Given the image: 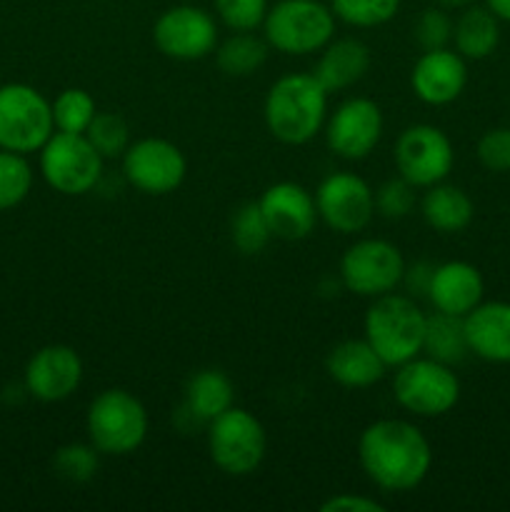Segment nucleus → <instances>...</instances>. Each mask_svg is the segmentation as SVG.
<instances>
[{"mask_svg":"<svg viewBox=\"0 0 510 512\" xmlns=\"http://www.w3.org/2000/svg\"><path fill=\"white\" fill-rule=\"evenodd\" d=\"M358 460L370 483L388 493L415 490L433 468V448L408 420H375L360 433Z\"/></svg>","mask_w":510,"mask_h":512,"instance_id":"nucleus-1","label":"nucleus"},{"mask_svg":"<svg viewBox=\"0 0 510 512\" xmlns=\"http://www.w3.org/2000/svg\"><path fill=\"white\" fill-rule=\"evenodd\" d=\"M328 90L313 73H288L270 85L263 118L268 133L283 145H305L328 120Z\"/></svg>","mask_w":510,"mask_h":512,"instance_id":"nucleus-2","label":"nucleus"},{"mask_svg":"<svg viewBox=\"0 0 510 512\" xmlns=\"http://www.w3.org/2000/svg\"><path fill=\"white\" fill-rule=\"evenodd\" d=\"M425 320L428 315L410 295H380L365 313V340L388 368H398L423 353Z\"/></svg>","mask_w":510,"mask_h":512,"instance_id":"nucleus-3","label":"nucleus"},{"mask_svg":"<svg viewBox=\"0 0 510 512\" xmlns=\"http://www.w3.org/2000/svg\"><path fill=\"white\" fill-rule=\"evenodd\" d=\"M88 440L100 455L135 453L148 438V410L123 388H108L90 403L85 415Z\"/></svg>","mask_w":510,"mask_h":512,"instance_id":"nucleus-4","label":"nucleus"},{"mask_svg":"<svg viewBox=\"0 0 510 512\" xmlns=\"http://www.w3.org/2000/svg\"><path fill=\"white\" fill-rule=\"evenodd\" d=\"M335 20L320 0H278L265 15L263 35L283 55L320 53L335 38Z\"/></svg>","mask_w":510,"mask_h":512,"instance_id":"nucleus-5","label":"nucleus"},{"mask_svg":"<svg viewBox=\"0 0 510 512\" xmlns=\"http://www.w3.org/2000/svg\"><path fill=\"white\" fill-rule=\"evenodd\" d=\"M393 398L415 418H440L458 405L460 378L453 365L418 355L395 368Z\"/></svg>","mask_w":510,"mask_h":512,"instance_id":"nucleus-6","label":"nucleus"},{"mask_svg":"<svg viewBox=\"0 0 510 512\" xmlns=\"http://www.w3.org/2000/svg\"><path fill=\"white\" fill-rule=\"evenodd\" d=\"M53 133V108L38 88L0 85V148L20 155L38 153Z\"/></svg>","mask_w":510,"mask_h":512,"instance_id":"nucleus-7","label":"nucleus"},{"mask_svg":"<svg viewBox=\"0 0 510 512\" xmlns=\"http://www.w3.org/2000/svg\"><path fill=\"white\" fill-rule=\"evenodd\" d=\"M208 450L215 468L233 478H245L263 465L268 435L253 413L233 405L208 423Z\"/></svg>","mask_w":510,"mask_h":512,"instance_id":"nucleus-8","label":"nucleus"},{"mask_svg":"<svg viewBox=\"0 0 510 512\" xmlns=\"http://www.w3.org/2000/svg\"><path fill=\"white\" fill-rule=\"evenodd\" d=\"M38 153L45 183L60 195H85L103 178L105 160L85 133L55 130Z\"/></svg>","mask_w":510,"mask_h":512,"instance_id":"nucleus-9","label":"nucleus"},{"mask_svg":"<svg viewBox=\"0 0 510 512\" xmlns=\"http://www.w3.org/2000/svg\"><path fill=\"white\" fill-rule=\"evenodd\" d=\"M405 258L398 245L380 238L355 240L340 258V280L360 298H380L403 285Z\"/></svg>","mask_w":510,"mask_h":512,"instance_id":"nucleus-10","label":"nucleus"},{"mask_svg":"<svg viewBox=\"0 0 510 512\" xmlns=\"http://www.w3.org/2000/svg\"><path fill=\"white\" fill-rule=\"evenodd\" d=\"M395 168L415 188L443 183L455 165V150L448 135L428 123L405 128L395 140Z\"/></svg>","mask_w":510,"mask_h":512,"instance_id":"nucleus-11","label":"nucleus"},{"mask_svg":"<svg viewBox=\"0 0 510 512\" xmlns=\"http://www.w3.org/2000/svg\"><path fill=\"white\" fill-rule=\"evenodd\" d=\"M123 175L145 195H168L183 185L188 160L183 150L165 138H140L123 153Z\"/></svg>","mask_w":510,"mask_h":512,"instance_id":"nucleus-12","label":"nucleus"},{"mask_svg":"<svg viewBox=\"0 0 510 512\" xmlns=\"http://www.w3.org/2000/svg\"><path fill=\"white\" fill-rule=\"evenodd\" d=\"M153 43L165 58L185 63L203 60L218 48V25L213 15L198 5H173L155 20Z\"/></svg>","mask_w":510,"mask_h":512,"instance_id":"nucleus-13","label":"nucleus"},{"mask_svg":"<svg viewBox=\"0 0 510 512\" xmlns=\"http://www.w3.org/2000/svg\"><path fill=\"white\" fill-rule=\"evenodd\" d=\"M318 218L330 230L355 235L370 225L375 215V193L360 175L340 170L328 175L315 190Z\"/></svg>","mask_w":510,"mask_h":512,"instance_id":"nucleus-14","label":"nucleus"},{"mask_svg":"<svg viewBox=\"0 0 510 512\" xmlns=\"http://www.w3.org/2000/svg\"><path fill=\"white\" fill-rule=\"evenodd\" d=\"M383 110L375 100L355 95L343 100L325 120V143L330 153L343 160H363L383 138Z\"/></svg>","mask_w":510,"mask_h":512,"instance_id":"nucleus-15","label":"nucleus"},{"mask_svg":"<svg viewBox=\"0 0 510 512\" xmlns=\"http://www.w3.org/2000/svg\"><path fill=\"white\" fill-rule=\"evenodd\" d=\"M83 383V360L70 345H45L25 365V390L40 403H63Z\"/></svg>","mask_w":510,"mask_h":512,"instance_id":"nucleus-16","label":"nucleus"},{"mask_svg":"<svg viewBox=\"0 0 510 512\" xmlns=\"http://www.w3.org/2000/svg\"><path fill=\"white\" fill-rule=\"evenodd\" d=\"M468 85V65L458 50H423L410 70V88L425 105H450L463 95Z\"/></svg>","mask_w":510,"mask_h":512,"instance_id":"nucleus-17","label":"nucleus"},{"mask_svg":"<svg viewBox=\"0 0 510 512\" xmlns=\"http://www.w3.org/2000/svg\"><path fill=\"white\" fill-rule=\"evenodd\" d=\"M258 205L273 238L303 240L313 233L318 223L315 195L293 180H280L265 188Z\"/></svg>","mask_w":510,"mask_h":512,"instance_id":"nucleus-18","label":"nucleus"},{"mask_svg":"<svg viewBox=\"0 0 510 512\" xmlns=\"http://www.w3.org/2000/svg\"><path fill=\"white\" fill-rule=\"evenodd\" d=\"M485 280L473 263L465 260H448L433 268L428 295L435 310L465 318L475 305L483 303Z\"/></svg>","mask_w":510,"mask_h":512,"instance_id":"nucleus-19","label":"nucleus"},{"mask_svg":"<svg viewBox=\"0 0 510 512\" xmlns=\"http://www.w3.org/2000/svg\"><path fill=\"white\" fill-rule=\"evenodd\" d=\"M468 350L493 365H510V303L488 300L463 318Z\"/></svg>","mask_w":510,"mask_h":512,"instance_id":"nucleus-20","label":"nucleus"},{"mask_svg":"<svg viewBox=\"0 0 510 512\" xmlns=\"http://www.w3.org/2000/svg\"><path fill=\"white\" fill-rule=\"evenodd\" d=\"M370 63H373V55L363 40L333 38L320 50L313 75L328 93H333V90L353 88L355 83H360L368 75Z\"/></svg>","mask_w":510,"mask_h":512,"instance_id":"nucleus-21","label":"nucleus"},{"mask_svg":"<svg viewBox=\"0 0 510 512\" xmlns=\"http://www.w3.org/2000/svg\"><path fill=\"white\" fill-rule=\"evenodd\" d=\"M330 380L350 390H363L385 378L388 365L383 363L368 340H343L325 358Z\"/></svg>","mask_w":510,"mask_h":512,"instance_id":"nucleus-22","label":"nucleus"},{"mask_svg":"<svg viewBox=\"0 0 510 512\" xmlns=\"http://www.w3.org/2000/svg\"><path fill=\"white\" fill-rule=\"evenodd\" d=\"M420 213L423 220L433 230L445 235L460 233L473 223L475 205L463 188L450 183H435L425 188L423 200H420Z\"/></svg>","mask_w":510,"mask_h":512,"instance_id":"nucleus-23","label":"nucleus"},{"mask_svg":"<svg viewBox=\"0 0 510 512\" xmlns=\"http://www.w3.org/2000/svg\"><path fill=\"white\" fill-rule=\"evenodd\" d=\"M503 20L488 5H468L453 23L455 50L465 60H485L498 50Z\"/></svg>","mask_w":510,"mask_h":512,"instance_id":"nucleus-24","label":"nucleus"},{"mask_svg":"<svg viewBox=\"0 0 510 512\" xmlns=\"http://www.w3.org/2000/svg\"><path fill=\"white\" fill-rule=\"evenodd\" d=\"M235 405L233 380L223 370H198L185 385V413L200 423H213L218 415Z\"/></svg>","mask_w":510,"mask_h":512,"instance_id":"nucleus-25","label":"nucleus"},{"mask_svg":"<svg viewBox=\"0 0 510 512\" xmlns=\"http://www.w3.org/2000/svg\"><path fill=\"white\" fill-rule=\"evenodd\" d=\"M423 353L445 365H458L468 358V340H465L463 318L435 310L425 320Z\"/></svg>","mask_w":510,"mask_h":512,"instance_id":"nucleus-26","label":"nucleus"},{"mask_svg":"<svg viewBox=\"0 0 510 512\" xmlns=\"http://www.w3.org/2000/svg\"><path fill=\"white\" fill-rule=\"evenodd\" d=\"M270 45L253 33H233L215 48V63L228 78H248L265 65Z\"/></svg>","mask_w":510,"mask_h":512,"instance_id":"nucleus-27","label":"nucleus"},{"mask_svg":"<svg viewBox=\"0 0 510 512\" xmlns=\"http://www.w3.org/2000/svg\"><path fill=\"white\" fill-rule=\"evenodd\" d=\"M50 108H53L55 130H60V133H85L98 115L95 98L83 88L60 90Z\"/></svg>","mask_w":510,"mask_h":512,"instance_id":"nucleus-28","label":"nucleus"},{"mask_svg":"<svg viewBox=\"0 0 510 512\" xmlns=\"http://www.w3.org/2000/svg\"><path fill=\"white\" fill-rule=\"evenodd\" d=\"M273 233H270L265 215L258 203H245L230 218V240H233L235 250L243 255H258L263 253L265 245L270 243Z\"/></svg>","mask_w":510,"mask_h":512,"instance_id":"nucleus-29","label":"nucleus"},{"mask_svg":"<svg viewBox=\"0 0 510 512\" xmlns=\"http://www.w3.org/2000/svg\"><path fill=\"white\" fill-rule=\"evenodd\" d=\"M33 188V168L20 153L0 148V213L18 208Z\"/></svg>","mask_w":510,"mask_h":512,"instance_id":"nucleus-30","label":"nucleus"},{"mask_svg":"<svg viewBox=\"0 0 510 512\" xmlns=\"http://www.w3.org/2000/svg\"><path fill=\"white\" fill-rule=\"evenodd\" d=\"M330 10L355 28H378L395 18L400 0H330Z\"/></svg>","mask_w":510,"mask_h":512,"instance_id":"nucleus-31","label":"nucleus"},{"mask_svg":"<svg viewBox=\"0 0 510 512\" xmlns=\"http://www.w3.org/2000/svg\"><path fill=\"white\" fill-rule=\"evenodd\" d=\"M93 148L103 155V160L123 158V153L130 145V128L123 115L118 113H98L85 130Z\"/></svg>","mask_w":510,"mask_h":512,"instance_id":"nucleus-32","label":"nucleus"},{"mask_svg":"<svg viewBox=\"0 0 510 512\" xmlns=\"http://www.w3.org/2000/svg\"><path fill=\"white\" fill-rule=\"evenodd\" d=\"M55 473L70 483H88L98 473L100 453L93 443H70L55 453Z\"/></svg>","mask_w":510,"mask_h":512,"instance_id":"nucleus-33","label":"nucleus"},{"mask_svg":"<svg viewBox=\"0 0 510 512\" xmlns=\"http://www.w3.org/2000/svg\"><path fill=\"white\" fill-rule=\"evenodd\" d=\"M218 18L228 25L233 33H253L263 28L268 15V0H213Z\"/></svg>","mask_w":510,"mask_h":512,"instance_id":"nucleus-34","label":"nucleus"},{"mask_svg":"<svg viewBox=\"0 0 510 512\" xmlns=\"http://www.w3.org/2000/svg\"><path fill=\"white\" fill-rule=\"evenodd\" d=\"M415 185L408 183L403 175L390 178L375 190V213H380L388 220L408 218L415 208Z\"/></svg>","mask_w":510,"mask_h":512,"instance_id":"nucleus-35","label":"nucleus"},{"mask_svg":"<svg viewBox=\"0 0 510 512\" xmlns=\"http://www.w3.org/2000/svg\"><path fill=\"white\" fill-rule=\"evenodd\" d=\"M413 38L423 50L448 48L453 40V20L443 8H425L415 20Z\"/></svg>","mask_w":510,"mask_h":512,"instance_id":"nucleus-36","label":"nucleus"},{"mask_svg":"<svg viewBox=\"0 0 510 512\" xmlns=\"http://www.w3.org/2000/svg\"><path fill=\"white\" fill-rule=\"evenodd\" d=\"M480 165L490 173H510V128H490L475 145Z\"/></svg>","mask_w":510,"mask_h":512,"instance_id":"nucleus-37","label":"nucleus"},{"mask_svg":"<svg viewBox=\"0 0 510 512\" xmlns=\"http://www.w3.org/2000/svg\"><path fill=\"white\" fill-rule=\"evenodd\" d=\"M323 512H385V505L375 498H365V495L340 493L325 500L320 505Z\"/></svg>","mask_w":510,"mask_h":512,"instance_id":"nucleus-38","label":"nucleus"},{"mask_svg":"<svg viewBox=\"0 0 510 512\" xmlns=\"http://www.w3.org/2000/svg\"><path fill=\"white\" fill-rule=\"evenodd\" d=\"M433 268H435V265L425 263V260L410 265V268L405 265L403 285L408 288L410 298H418V295H428V285H430V275H433Z\"/></svg>","mask_w":510,"mask_h":512,"instance_id":"nucleus-39","label":"nucleus"},{"mask_svg":"<svg viewBox=\"0 0 510 512\" xmlns=\"http://www.w3.org/2000/svg\"><path fill=\"white\" fill-rule=\"evenodd\" d=\"M485 5H488L500 20L510 23V0H485Z\"/></svg>","mask_w":510,"mask_h":512,"instance_id":"nucleus-40","label":"nucleus"},{"mask_svg":"<svg viewBox=\"0 0 510 512\" xmlns=\"http://www.w3.org/2000/svg\"><path fill=\"white\" fill-rule=\"evenodd\" d=\"M435 3H440L443 8H468L475 0H435Z\"/></svg>","mask_w":510,"mask_h":512,"instance_id":"nucleus-41","label":"nucleus"}]
</instances>
